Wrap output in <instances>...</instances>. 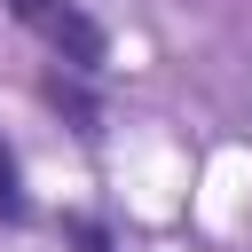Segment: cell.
Returning <instances> with one entry per match:
<instances>
[{"instance_id":"cell-3","label":"cell","mask_w":252,"mask_h":252,"mask_svg":"<svg viewBox=\"0 0 252 252\" xmlns=\"http://www.w3.org/2000/svg\"><path fill=\"white\" fill-rule=\"evenodd\" d=\"M0 220H24V181H16V158L0 142Z\"/></svg>"},{"instance_id":"cell-1","label":"cell","mask_w":252,"mask_h":252,"mask_svg":"<svg viewBox=\"0 0 252 252\" xmlns=\"http://www.w3.org/2000/svg\"><path fill=\"white\" fill-rule=\"evenodd\" d=\"M8 8H16V16H24V24H32V32H39V39L71 63V71H94V63L110 55L102 24H94L87 8H71V0H8Z\"/></svg>"},{"instance_id":"cell-2","label":"cell","mask_w":252,"mask_h":252,"mask_svg":"<svg viewBox=\"0 0 252 252\" xmlns=\"http://www.w3.org/2000/svg\"><path fill=\"white\" fill-rule=\"evenodd\" d=\"M47 102H55V110H71V118H79V134H102V126H94V102H87V87H79V79L47 71Z\"/></svg>"},{"instance_id":"cell-4","label":"cell","mask_w":252,"mask_h":252,"mask_svg":"<svg viewBox=\"0 0 252 252\" xmlns=\"http://www.w3.org/2000/svg\"><path fill=\"white\" fill-rule=\"evenodd\" d=\"M71 244H79V252H110V236H102L94 220H71Z\"/></svg>"}]
</instances>
